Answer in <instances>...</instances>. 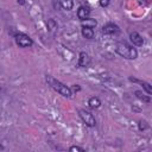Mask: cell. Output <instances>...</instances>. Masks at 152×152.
<instances>
[{"label": "cell", "instance_id": "6da1fadb", "mask_svg": "<svg viewBox=\"0 0 152 152\" xmlns=\"http://www.w3.org/2000/svg\"><path fill=\"white\" fill-rule=\"evenodd\" d=\"M115 51L118 55L126 59H135L138 57V51L132 45L127 44L126 42H119L115 45Z\"/></svg>", "mask_w": 152, "mask_h": 152}, {"label": "cell", "instance_id": "7a4b0ae2", "mask_svg": "<svg viewBox=\"0 0 152 152\" xmlns=\"http://www.w3.org/2000/svg\"><path fill=\"white\" fill-rule=\"evenodd\" d=\"M46 82L49 83V86H50L53 90H56L57 93H59L62 96H64V97H71V95H72L71 89H70L69 87H66L65 84H63L61 81L53 78V77L50 76V75H46Z\"/></svg>", "mask_w": 152, "mask_h": 152}, {"label": "cell", "instance_id": "3957f363", "mask_svg": "<svg viewBox=\"0 0 152 152\" xmlns=\"http://www.w3.org/2000/svg\"><path fill=\"white\" fill-rule=\"evenodd\" d=\"M14 38H15L17 45H19L20 48H28V46H32L33 44V40L27 34L21 33V32H17L14 34Z\"/></svg>", "mask_w": 152, "mask_h": 152}, {"label": "cell", "instance_id": "277c9868", "mask_svg": "<svg viewBox=\"0 0 152 152\" xmlns=\"http://www.w3.org/2000/svg\"><path fill=\"white\" fill-rule=\"evenodd\" d=\"M78 115H80V118L82 119V121H83L87 126L94 127V126L96 125L95 118H94V115H93L90 112H88V110H86V109H80V110H78Z\"/></svg>", "mask_w": 152, "mask_h": 152}, {"label": "cell", "instance_id": "5b68a950", "mask_svg": "<svg viewBox=\"0 0 152 152\" xmlns=\"http://www.w3.org/2000/svg\"><path fill=\"white\" fill-rule=\"evenodd\" d=\"M102 32L104 34H116L120 32V28L118 25H115L113 23H108V24L102 26Z\"/></svg>", "mask_w": 152, "mask_h": 152}, {"label": "cell", "instance_id": "8992f818", "mask_svg": "<svg viewBox=\"0 0 152 152\" xmlns=\"http://www.w3.org/2000/svg\"><path fill=\"white\" fill-rule=\"evenodd\" d=\"M90 64V56L87 52H81L80 57H78V66L81 68H86Z\"/></svg>", "mask_w": 152, "mask_h": 152}, {"label": "cell", "instance_id": "52a82bcc", "mask_svg": "<svg viewBox=\"0 0 152 152\" xmlns=\"http://www.w3.org/2000/svg\"><path fill=\"white\" fill-rule=\"evenodd\" d=\"M129 39H131V42L133 43V45H135V46H141V45L144 44L142 37H141L138 32H131V33H129Z\"/></svg>", "mask_w": 152, "mask_h": 152}, {"label": "cell", "instance_id": "ba28073f", "mask_svg": "<svg viewBox=\"0 0 152 152\" xmlns=\"http://www.w3.org/2000/svg\"><path fill=\"white\" fill-rule=\"evenodd\" d=\"M89 15H90V8L88 6H81V7H78V10H77V17H78V19L83 20V19L89 18Z\"/></svg>", "mask_w": 152, "mask_h": 152}, {"label": "cell", "instance_id": "9c48e42d", "mask_svg": "<svg viewBox=\"0 0 152 152\" xmlns=\"http://www.w3.org/2000/svg\"><path fill=\"white\" fill-rule=\"evenodd\" d=\"M129 81H132V82H135V83H140V84L142 86V88L145 89V91H146L148 95H151V93H152V89H151V86H150V83H147V82H145V81H140V80H137V78H134V77H129Z\"/></svg>", "mask_w": 152, "mask_h": 152}, {"label": "cell", "instance_id": "30bf717a", "mask_svg": "<svg viewBox=\"0 0 152 152\" xmlns=\"http://www.w3.org/2000/svg\"><path fill=\"white\" fill-rule=\"evenodd\" d=\"M82 36L84 37V38H87V39H93L94 38V30L93 28H90V27H84V26H82Z\"/></svg>", "mask_w": 152, "mask_h": 152}, {"label": "cell", "instance_id": "8fae6325", "mask_svg": "<svg viewBox=\"0 0 152 152\" xmlns=\"http://www.w3.org/2000/svg\"><path fill=\"white\" fill-rule=\"evenodd\" d=\"M81 21H82V26H84V27L94 28V27L97 25L96 20H95V19H91V18H87V19H83V20H81Z\"/></svg>", "mask_w": 152, "mask_h": 152}, {"label": "cell", "instance_id": "7c38bea8", "mask_svg": "<svg viewBox=\"0 0 152 152\" xmlns=\"http://www.w3.org/2000/svg\"><path fill=\"white\" fill-rule=\"evenodd\" d=\"M88 104H89V107L90 108H99L100 106H101V101H100V99L99 97H95V96H93V97H90L89 99V101H88Z\"/></svg>", "mask_w": 152, "mask_h": 152}, {"label": "cell", "instance_id": "4fadbf2b", "mask_svg": "<svg viewBox=\"0 0 152 152\" xmlns=\"http://www.w3.org/2000/svg\"><path fill=\"white\" fill-rule=\"evenodd\" d=\"M58 2L61 5V7L64 8V10H66V11H70L72 8V6H74L72 0H58Z\"/></svg>", "mask_w": 152, "mask_h": 152}, {"label": "cell", "instance_id": "5bb4252c", "mask_svg": "<svg viewBox=\"0 0 152 152\" xmlns=\"http://www.w3.org/2000/svg\"><path fill=\"white\" fill-rule=\"evenodd\" d=\"M46 24H48V28H49L50 32H56V30H57V23L53 19H49Z\"/></svg>", "mask_w": 152, "mask_h": 152}, {"label": "cell", "instance_id": "9a60e30c", "mask_svg": "<svg viewBox=\"0 0 152 152\" xmlns=\"http://www.w3.org/2000/svg\"><path fill=\"white\" fill-rule=\"evenodd\" d=\"M134 94H135V96H137L138 99H140V100H142L144 102H147V103H150V102H151V99H150V95H148V96H145V95H144V94H142L141 91H139V90H137V91H135Z\"/></svg>", "mask_w": 152, "mask_h": 152}, {"label": "cell", "instance_id": "2e32d148", "mask_svg": "<svg viewBox=\"0 0 152 152\" xmlns=\"http://www.w3.org/2000/svg\"><path fill=\"white\" fill-rule=\"evenodd\" d=\"M147 127H148V125H147L146 121H144V120H140V121H139V129H140V131H144V129H146Z\"/></svg>", "mask_w": 152, "mask_h": 152}, {"label": "cell", "instance_id": "e0dca14e", "mask_svg": "<svg viewBox=\"0 0 152 152\" xmlns=\"http://www.w3.org/2000/svg\"><path fill=\"white\" fill-rule=\"evenodd\" d=\"M69 150H70V151H81V152H84V151H86L83 147H80V146H71Z\"/></svg>", "mask_w": 152, "mask_h": 152}, {"label": "cell", "instance_id": "ac0fdd59", "mask_svg": "<svg viewBox=\"0 0 152 152\" xmlns=\"http://www.w3.org/2000/svg\"><path fill=\"white\" fill-rule=\"evenodd\" d=\"M99 2H100V5H101L102 7H106V6H108L109 0H99Z\"/></svg>", "mask_w": 152, "mask_h": 152}, {"label": "cell", "instance_id": "d6986e66", "mask_svg": "<svg viewBox=\"0 0 152 152\" xmlns=\"http://www.w3.org/2000/svg\"><path fill=\"white\" fill-rule=\"evenodd\" d=\"M72 89H74V90H75V91H78V90H80V89H81V88H80V87H78V86H77V84H75V86H74V87H72Z\"/></svg>", "mask_w": 152, "mask_h": 152}, {"label": "cell", "instance_id": "ffe728a7", "mask_svg": "<svg viewBox=\"0 0 152 152\" xmlns=\"http://www.w3.org/2000/svg\"><path fill=\"white\" fill-rule=\"evenodd\" d=\"M17 2L20 4V5H24L25 4V0H17Z\"/></svg>", "mask_w": 152, "mask_h": 152}, {"label": "cell", "instance_id": "44dd1931", "mask_svg": "<svg viewBox=\"0 0 152 152\" xmlns=\"http://www.w3.org/2000/svg\"><path fill=\"white\" fill-rule=\"evenodd\" d=\"M0 148H2V146H1V145H0Z\"/></svg>", "mask_w": 152, "mask_h": 152}]
</instances>
